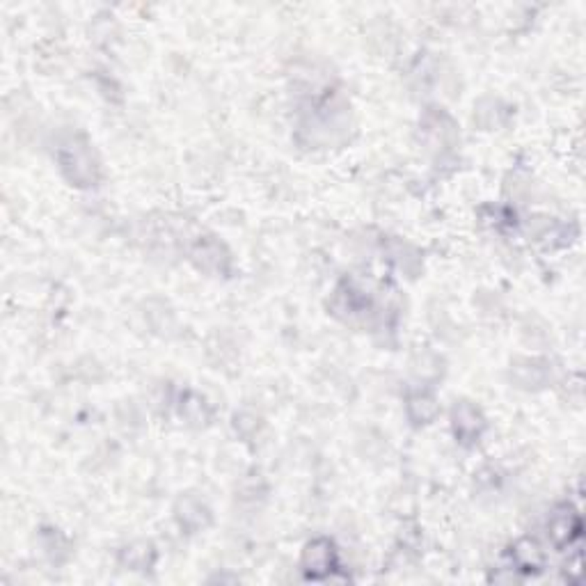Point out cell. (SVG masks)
<instances>
[{
  "mask_svg": "<svg viewBox=\"0 0 586 586\" xmlns=\"http://www.w3.org/2000/svg\"><path fill=\"white\" fill-rule=\"evenodd\" d=\"M330 545L328 543H314L307 548V565H312V568L307 570H328L330 568Z\"/></svg>",
  "mask_w": 586,
  "mask_h": 586,
  "instance_id": "obj_1",
  "label": "cell"
},
{
  "mask_svg": "<svg viewBox=\"0 0 586 586\" xmlns=\"http://www.w3.org/2000/svg\"><path fill=\"white\" fill-rule=\"evenodd\" d=\"M515 561L517 565H522V570H534L541 563V550H538V545L529 541L520 543L515 548Z\"/></svg>",
  "mask_w": 586,
  "mask_h": 586,
  "instance_id": "obj_2",
  "label": "cell"
},
{
  "mask_svg": "<svg viewBox=\"0 0 586 586\" xmlns=\"http://www.w3.org/2000/svg\"><path fill=\"white\" fill-rule=\"evenodd\" d=\"M572 534V517L570 515H556L552 520V536L556 538V543L561 541H570Z\"/></svg>",
  "mask_w": 586,
  "mask_h": 586,
  "instance_id": "obj_3",
  "label": "cell"
}]
</instances>
